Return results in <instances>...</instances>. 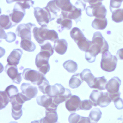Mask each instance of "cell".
Instances as JSON below:
<instances>
[{
	"label": "cell",
	"instance_id": "7bdbcfd3",
	"mask_svg": "<svg viewBox=\"0 0 123 123\" xmlns=\"http://www.w3.org/2000/svg\"><path fill=\"white\" fill-rule=\"evenodd\" d=\"M16 38V36L15 33L12 32H8L6 34L3 39H5L7 42L11 43L15 41Z\"/></svg>",
	"mask_w": 123,
	"mask_h": 123
},
{
	"label": "cell",
	"instance_id": "db71d44e",
	"mask_svg": "<svg viewBox=\"0 0 123 123\" xmlns=\"http://www.w3.org/2000/svg\"><path fill=\"white\" fill-rule=\"evenodd\" d=\"M77 1H81V0H77Z\"/></svg>",
	"mask_w": 123,
	"mask_h": 123
},
{
	"label": "cell",
	"instance_id": "30bf717a",
	"mask_svg": "<svg viewBox=\"0 0 123 123\" xmlns=\"http://www.w3.org/2000/svg\"><path fill=\"white\" fill-rule=\"evenodd\" d=\"M86 13L90 17L95 16L97 18H105L107 9L103 5L89 6L86 8Z\"/></svg>",
	"mask_w": 123,
	"mask_h": 123
},
{
	"label": "cell",
	"instance_id": "277c9868",
	"mask_svg": "<svg viewBox=\"0 0 123 123\" xmlns=\"http://www.w3.org/2000/svg\"><path fill=\"white\" fill-rule=\"evenodd\" d=\"M70 37L74 41L78 48L84 52L89 50L92 42L86 38L82 31L77 27H74L70 32Z\"/></svg>",
	"mask_w": 123,
	"mask_h": 123
},
{
	"label": "cell",
	"instance_id": "681fc988",
	"mask_svg": "<svg viewBox=\"0 0 123 123\" xmlns=\"http://www.w3.org/2000/svg\"><path fill=\"white\" fill-rule=\"evenodd\" d=\"M116 56L118 59L123 60V48H121L117 51Z\"/></svg>",
	"mask_w": 123,
	"mask_h": 123
},
{
	"label": "cell",
	"instance_id": "8992f818",
	"mask_svg": "<svg viewBox=\"0 0 123 123\" xmlns=\"http://www.w3.org/2000/svg\"><path fill=\"white\" fill-rule=\"evenodd\" d=\"M118 62V59L109 51L102 54L100 67L106 72H112L115 70Z\"/></svg>",
	"mask_w": 123,
	"mask_h": 123
},
{
	"label": "cell",
	"instance_id": "2e32d148",
	"mask_svg": "<svg viewBox=\"0 0 123 123\" xmlns=\"http://www.w3.org/2000/svg\"><path fill=\"white\" fill-rule=\"evenodd\" d=\"M22 93L30 100L35 98L38 93L37 88L32 84L28 83H23L21 86Z\"/></svg>",
	"mask_w": 123,
	"mask_h": 123
},
{
	"label": "cell",
	"instance_id": "7dc6e473",
	"mask_svg": "<svg viewBox=\"0 0 123 123\" xmlns=\"http://www.w3.org/2000/svg\"><path fill=\"white\" fill-rule=\"evenodd\" d=\"M86 4L85 3H84L83 2H81V1H78L75 3V6L78 8L81 9L82 10V11H84L85 7H86Z\"/></svg>",
	"mask_w": 123,
	"mask_h": 123
},
{
	"label": "cell",
	"instance_id": "11a10c76",
	"mask_svg": "<svg viewBox=\"0 0 123 123\" xmlns=\"http://www.w3.org/2000/svg\"></svg>",
	"mask_w": 123,
	"mask_h": 123
},
{
	"label": "cell",
	"instance_id": "8fae6325",
	"mask_svg": "<svg viewBox=\"0 0 123 123\" xmlns=\"http://www.w3.org/2000/svg\"><path fill=\"white\" fill-rule=\"evenodd\" d=\"M34 27H36V25L30 22L26 24H20L16 29V34L19 37H21V39H26L31 40V30Z\"/></svg>",
	"mask_w": 123,
	"mask_h": 123
},
{
	"label": "cell",
	"instance_id": "3957f363",
	"mask_svg": "<svg viewBox=\"0 0 123 123\" xmlns=\"http://www.w3.org/2000/svg\"><path fill=\"white\" fill-rule=\"evenodd\" d=\"M27 101H28V99L22 93H19L10 98V102L12 105V115L14 120H19L22 116V105Z\"/></svg>",
	"mask_w": 123,
	"mask_h": 123
},
{
	"label": "cell",
	"instance_id": "4fadbf2b",
	"mask_svg": "<svg viewBox=\"0 0 123 123\" xmlns=\"http://www.w3.org/2000/svg\"><path fill=\"white\" fill-rule=\"evenodd\" d=\"M92 42L95 44L100 50V53L103 54L109 50V45L107 41L102 36V34L97 32L94 34Z\"/></svg>",
	"mask_w": 123,
	"mask_h": 123
},
{
	"label": "cell",
	"instance_id": "d4e9b609",
	"mask_svg": "<svg viewBox=\"0 0 123 123\" xmlns=\"http://www.w3.org/2000/svg\"><path fill=\"white\" fill-rule=\"evenodd\" d=\"M17 24L13 22L9 15H1L0 16V26L1 28L5 29L8 30L12 28L15 26Z\"/></svg>",
	"mask_w": 123,
	"mask_h": 123
},
{
	"label": "cell",
	"instance_id": "f907efd6",
	"mask_svg": "<svg viewBox=\"0 0 123 123\" xmlns=\"http://www.w3.org/2000/svg\"><path fill=\"white\" fill-rule=\"evenodd\" d=\"M6 3L8 4H12V3L13 2H15V0H6Z\"/></svg>",
	"mask_w": 123,
	"mask_h": 123
},
{
	"label": "cell",
	"instance_id": "f35d334b",
	"mask_svg": "<svg viewBox=\"0 0 123 123\" xmlns=\"http://www.w3.org/2000/svg\"><path fill=\"white\" fill-rule=\"evenodd\" d=\"M49 87L50 85L49 82L45 77H44L42 82L38 85L39 91L43 94H47Z\"/></svg>",
	"mask_w": 123,
	"mask_h": 123
},
{
	"label": "cell",
	"instance_id": "60d3db41",
	"mask_svg": "<svg viewBox=\"0 0 123 123\" xmlns=\"http://www.w3.org/2000/svg\"><path fill=\"white\" fill-rule=\"evenodd\" d=\"M123 0H110L109 8L111 12H114L116 9H119L122 5Z\"/></svg>",
	"mask_w": 123,
	"mask_h": 123
},
{
	"label": "cell",
	"instance_id": "7a4b0ae2",
	"mask_svg": "<svg viewBox=\"0 0 123 123\" xmlns=\"http://www.w3.org/2000/svg\"><path fill=\"white\" fill-rule=\"evenodd\" d=\"M33 33L35 40L39 44H43L46 40L55 42L59 39L58 34L54 30H49L47 28L34 27Z\"/></svg>",
	"mask_w": 123,
	"mask_h": 123
},
{
	"label": "cell",
	"instance_id": "d6a6232c",
	"mask_svg": "<svg viewBox=\"0 0 123 123\" xmlns=\"http://www.w3.org/2000/svg\"><path fill=\"white\" fill-rule=\"evenodd\" d=\"M64 68L70 73H74L78 69V65L75 62L69 60L65 61L63 64Z\"/></svg>",
	"mask_w": 123,
	"mask_h": 123
},
{
	"label": "cell",
	"instance_id": "7402d4cb",
	"mask_svg": "<svg viewBox=\"0 0 123 123\" xmlns=\"http://www.w3.org/2000/svg\"><path fill=\"white\" fill-rule=\"evenodd\" d=\"M68 45V43L66 39H57L54 42V48L58 54L60 55H64L67 52Z\"/></svg>",
	"mask_w": 123,
	"mask_h": 123
},
{
	"label": "cell",
	"instance_id": "9c48e42d",
	"mask_svg": "<svg viewBox=\"0 0 123 123\" xmlns=\"http://www.w3.org/2000/svg\"><path fill=\"white\" fill-rule=\"evenodd\" d=\"M44 75L39 71L30 68L24 69L22 73V76L25 80L30 81L34 85L37 86L44 78Z\"/></svg>",
	"mask_w": 123,
	"mask_h": 123
},
{
	"label": "cell",
	"instance_id": "f5cc1de1",
	"mask_svg": "<svg viewBox=\"0 0 123 123\" xmlns=\"http://www.w3.org/2000/svg\"><path fill=\"white\" fill-rule=\"evenodd\" d=\"M9 123H18L16 122H10Z\"/></svg>",
	"mask_w": 123,
	"mask_h": 123
},
{
	"label": "cell",
	"instance_id": "cb8c5ba5",
	"mask_svg": "<svg viewBox=\"0 0 123 123\" xmlns=\"http://www.w3.org/2000/svg\"><path fill=\"white\" fill-rule=\"evenodd\" d=\"M56 3L58 7L61 9V12H65L71 11L74 7L70 3V0H56Z\"/></svg>",
	"mask_w": 123,
	"mask_h": 123
},
{
	"label": "cell",
	"instance_id": "f6af8a7d",
	"mask_svg": "<svg viewBox=\"0 0 123 123\" xmlns=\"http://www.w3.org/2000/svg\"><path fill=\"white\" fill-rule=\"evenodd\" d=\"M113 102L114 103L115 106L117 109L121 110L123 109V100L120 97L115 98Z\"/></svg>",
	"mask_w": 123,
	"mask_h": 123
},
{
	"label": "cell",
	"instance_id": "ab89813d",
	"mask_svg": "<svg viewBox=\"0 0 123 123\" xmlns=\"http://www.w3.org/2000/svg\"><path fill=\"white\" fill-rule=\"evenodd\" d=\"M93 106V103L90 100L85 99L82 100L79 105V110H89L92 108Z\"/></svg>",
	"mask_w": 123,
	"mask_h": 123
},
{
	"label": "cell",
	"instance_id": "1f68e13d",
	"mask_svg": "<svg viewBox=\"0 0 123 123\" xmlns=\"http://www.w3.org/2000/svg\"><path fill=\"white\" fill-rule=\"evenodd\" d=\"M102 112L98 108H94L90 112L89 117L92 123H97L101 119Z\"/></svg>",
	"mask_w": 123,
	"mask_h": 123
},
{
	"label": "cell",
	"instance_id": "ee69618b",
	"mask_svg": "<svg viewBox=\"0 0 123 123\" xmlns=\"http://www.w3.org/2000/svg\"><path fill=\"white\" fill-rule=\"evenodd\" d=\"M81 116L76 113L71 114L68 117V121L69 123H78L80 120Z\"/></svg>",
	"mask_w": 123,
	"mask_h": 123
},
{
	"label": "cell",
	"instance_id": "f1b7e54d",
	"mask_svg": "<svg viewBox=\"0 0 123 123\" xmlns=\"http://www.w3.org/2000/svg\"><path fill=\"white\" fill-rule=\"evenodd\" d=\"M83 82L80 74H76L71 77L69 81V87L71 89H76L81 85Z\"/></svg>",
	"mask_w": 123,
	"mask_h": 123
},
{
	"label": "cell",
	"instance_id": "d590c367",
	"mask_svg": "<svg viewBox=\"0 0 123 123\" xmlns=\"http://www.w3.org/2000/svg\"><path fill=\"white\" fill-rule=\"evenodd\" d=\"M5 92L7 94L8 97L11 98L13 97L16 96L17 94L19 93V90L17 87L14 85H11L8 86L5 90Z\"/></svg>",
	"mask_w": 123,
	"mask_h": 123
},
{
	"label": "cell",
	"instance_id": "c3c4849f",
	"mask_svg": "<svg viewBox=\"0 0 123 123\" xmlns=\"http://www.w3.org/2000/svg\"><path fill=\"white\" fill-rule=\"evenodd\" d=\"M78 123H92L89 117L81 116Z\"/></svg>",
	"mask_w": 123,
	"mask_h": 123
},
{
	"label": "cell",
	"instance_id": "b9f144b4",
	"mask_svg": "<svg viewBox=\"0 0 123 123\" xmlns=\"http://www.w3.org/2000/svg\"><path fill=\"white\" fill-rule=\"evenodd\" d=\"M15 2H18L25 9L32 7L35 3L33 0H15Z\"/></svg>",
	"mask_w": 123,
	"mask_h": 123
},
{
	"label": "cell",
	"instance_id": "4dcf8cb0",
	"mask_svg": "<svg viewBox=\"0 0 123 123\" xmlns=\"http://www.w3.org/2000/svg\"><path fill=\"white\" fill-rule=\"evenodd\" d=\"M107 83V79L105 76L96 77L93 88L98 89L99 90H104L106 89V85Z\"/></svg>",
	"mask_w": 123,
	"mask_h": 123
},
{
	"label": "cell",
	"instance_id": "83f0119b",
	"mask_svg": "<svg viewBox=\"0 0 123 123\" xmlns=\"http://www.w3.org/2000/svg\"><path fill=\"white\" fill-rule=\"evenodd\" d=\"M107 25V19L105 18L96 17L92 23V27L96 30H104Z\"/></svg>",
	"mask_w": 123,
	"mask_h": 123
},
{
	"label": "cell",
	"instance_id": "5b68a950",
	"mask_svg": "<svg viewBox=\"0 0 123 123\" xmlns=\"http://www.w3.org/2000/svg\"><path fill=\"white\" fill-rule=\"evenodd\" d=\"M34 14L37 22L42 27L47 28L48 24L54 20L46 7H35Z\"/></svg>",
	"mask_w": 123,
	"mask_h": 123
},
{
	"label": "cell",
	"instance_id": "5bb4252c",
	"mask_svg": "<svg viewBox=\"0 0 123 123\" xmlns=\"http://www.w3.org/2000/svg\"><path fill=\"white\" fill-rule=\"evenodd\" d=\"M26 14V9L18 2H17L14 5L12 12L9 14L12 21L15 24L19 23L23 20V17Z\"/></svg>",
	"mask_w": 123,
	"mask_h": 123
},
{
	"label": "cell",
	"instance_id": "e575fe53",
	"mask_svg": "<svg viewBox=\"0 0 123 123\" xmlns=\"http://www.w3.org/2000/svg\"><path fill=\"white\" fill-rule=\"evenodd\" d=\"M0 108L2 109L5 108L10 101V98L5 91H0Z\"/></svg>",
	"mask_w": 123,
	"mask_h": 123
},
{
	"label": "cell",
	"instance_id": "f546056e",
	"mask_svg": "<svg viewBox=\"0 0 123 123\" xmlns=\"http://www.w3.org/2000/svg\"><path fill=\"white\" fill-rule=\"evenodd\" d=\"M20 47H21L24 50L27 51V52H34L36 50V44L29 39H21L20 43Z\"/></svg>",
	"mask_w": 123,
	"mask_h": 123
},
{
	"label": "cell",
	"instance_id": "ac0fdd59",
	"mask_svg": "<svg viewBox=\"0 0 123 123\" xmlns=\"http://www.w3.org/2000/svg\"><path fill=\"white\" fill-rule=\"evenodd\" d=\"M23 54V51L20 49H14L10 54L7 59V62L9 65L17 66Z\"/></svg>",
	"mask_w": 123,
	"mask_h": 123
},
{
	"label": "cell",
	"instance_id": "8d00e7d4",
	"mask_svg": "<svg viewBox=\"0 0 123 123\" xmlns=\"http://www.w3.org/2000/svg\"><path fill=\"white\" fill-rule=\"evenodd\" d=\"M40 46V51L45 52L50 54L52 56L54 53V46H53L49 42H47L43 44H39Z\"/></svg>",
	"mask_w": 123,
	"mask_h": 123
},
{
	"label": "cell",
	"instance_id": "816d5d0a",
	"mask_svg": "<svg viewBox=\"0 0 123 123\" xmlns=\"http://www.w3.org/2000/svg\"><path fill=\"white\" fill-rule=\"evenodd\" d=\"M31 123H40V120L39 121H34L31 122Z\"/></svg>",
	"mask_w": 123,
	"mask_h": 123
},
{
	"label": "cell",
	"instance_id": "44dd1931",
	"mask_svg": "<svg viewBox=\"0 0 123 123\" xmlns=\"http://www.w3.org/2000/svg\"><path fill=\"white\" fill-rule=\"evenodd\" d=\"M80 74L82 80L86 82L90 88H93L96 77L92 73L91 71L89 69H85Z\"/></svg>",
	"mask_w": 123,
	"mask_h": 123
},
{
	"label": "cell",
	"instance_id": "e0dca14e",
	"mask_svg": "<svg viewBox=\"0 0 123 123\" xmlns=\"http://www.w3.org/2000/svg\"><path fill=\"white\" fill-rule=\"evenodd\" d=\"M81 101V99L78 96L76 95L71 96L66 101V107L69 112L73 113L79 110V105Z\"/></svg>",
	"mask_w": 123,
	"mask_h": 123
},
{
	"label": "cell",
	"instance_id": "484cf974",
	"mask_svg": "<svg viewBox=\"0 0 123 123\" xmlns=\"http://www.w3.org/2000/svg\"><path fill=\"white\" fill-rule=\"evenodd\" d=\"M112 101L111 98L108 92H102L101 95L98 99L97 105L100 107L104 108L107 107Z\"/></svg>",
	"mask_w": 123,
	"mask_h": 123
},
{
	"label": "cell",
	"instance_id": "6da1fadb",
	"mask_svg": "<svg viewBox=\"0 0 123 123\" xmlns=\"http://www.w3.org/2000/svg\"><path fill=\"white\" fill-rule=\"evenodd\" d=\"M46 95L52 97L54 104L57 105L67 100L72 96L70 90L58 83L52 86L50 85Z\"/></svg>",
	"mask_w": 123,
	"mask_h": 123
},
{
	"label": "cell",
	"instance_id": "74e56055",
	"mask_svg": "<svg viewBox=\"0 0 123 123\" xmlns=\"http://www.w3.org/2000/svg\"><path fill=\"white\" fill-rule=\"evenodd\" d=\"M101 93L102 92H100L98 90H93L92 91L89 97V99L93 103L94 106L96 107L98 106L97 105V102Z\"/></svg>",
	"mask_w": 123,
	"mask_h": 123
},
{
	"label": "cell",
	"instance_id": "9a60e30c",
	"mask_svg": "<svg viewBox=\"0 0 123 123\" xmlns=\"http://www.w3.org/2000/svg\"><path fill=\"white\" fill-rule=\"evenodd\" d=\"M5 72L8 77L11 78L13 82L19 84L22 80V73L18 72L17 66H12L7 64L6 66Z\"/></svg>",
	"mask_w": 123,
	"mask_h": 123
},
{
	"label": "cell",
	"instance_id": "bcb514c9",
	"mask_svg": "<svg viewBox=\"0 0 123 123\" xmlns=\"http://www.w3.org/2000/svg\"><path fill=\"white\" fill-rule=\"evenodd\" d=\"M104 0H83L84 2L89 3L91 6L102 5V2Z\"/></svg>",
	"mask_w": 123,
	"mask_h": 123
},
{
	"label": "cell",
	"instance_id": "52a82bcc",
	"mask_svg": "<svg viewBox=\"0 0 123 123\" xmlns=\"http://www.w3.org/2000/svg\"><path fill=\"white\" fill-rule=\"evenodd\" d=\"M51 55L45 52H40L37 55L35 60V64L39 72L45 75L50 69L49 60Z\"/></svg>",
	"mask_w": 123,
	"mask_h": 123
},
{
	"label": "cell",
	"instance_id": "9f6ffc18",
	"mask_svg": "<svg viewBox=\"0 0 123 123\" xmlns=\"http://www.w3.org/2000/svg\"></svg>",
	"mask_w": 123,
	"mask_h": 123
},
{
	"label": "cell",
	"instance_id": "ba28073f",
	"mask_svg": "<svg viewBox=\"0 0 123 123\" xmlns=\"http://www.w3.org/2000/svg\"><path fill=\"white\" fill-rule=\"evenodd\" d=\"M121 80L117 76L111 78L106 85V89L111 99L113 101L115 98L120 97L121 93L119 92Z\"/></svg>",
	"mask_w": 123,
	"mask_h": 123
},
{
	"label": "cell",
	"instance_id": "836d02e7",
	"mask_svg": "<svg viewBox=\"0 0 123 123\" xmlns=\"http://www.w3.org/2000/svg\"><path fill=\"white\" fill-rule=\"evenodd\" d=\"M112 14V19L116 23H120L123 21V9H116L113 12Z\"/></svg>",
	"mask_w": 123,
	"mask_h": 123
},
{
	"label": "cell",
	"instance_id": "603a6c76",
	"mask_svg": "<svg viewBox=\"0 0 123 123\" xmlns=\"http://www.w3.org/2000/svg\"><path fill=\"white\" fill-rule=\"evenodd\" d=\"M58 120V116L56 111H45V116L40 120V123H56Z\"/></svg>",
	"mask_w": 123,
	"mask_h": 123
},
{
	"label": "cell",
	"instance_id": "d6986e66",
	"mask_svg": "<svg viewBox=\"0 0 123 123\" xmlns=\"http://www.w3.org/2000/svg\"><path fill=\"white\" fill-rule=\"evenodd\" d=\"M82 10L74 6L72 11L68 12H61V14L64 18H68L70 20H74L76 23L81 21L82 16Z\"/></svg>",
	"mask_w": 123,
	"mask_h": 123
},
{
	"label": "cell",
	"instance_id": "4316f807",
	"mask_svg": "<svg viewBox=\"0 0 123 123\" xmlns=\"http://www.w3.org/2000/svg\"><path fill=\"white\" fill-rule=\"evenodd\" d=\"M50 13L52 15L54 19L56 18L57 17H59L61 14H59L61 12V9L59 8L56 5V0L51 1L48 3L46 6Z\"/></svg>",
	"mask_w": 123,
	"mask_h": 123
},
{
	"label": "cell",
	"instance_id": "7c38bea8",
	"mask_svg": "<svg viewBox=\"0 0 123 123\" xmlns=\"http://www.w3.org/2000/svg\"><path fill=\"white\" fill-rule=\"evenodd\" d=\"M36 100L37 104L44 107L46 110L56 111L57 109L58 105L54 104L52 98L47 95L37 97Z\"/></svg>",
	"mask_w": 123,
	"mask_h": 123
},
{
	"label": "cell",
	"instance_id": "ffe728a7",
	"mask_svg": "<svg viewBox=\"0 0 123 123\" xmlns=\"http://www.w3.org/2000/svg\"><path fill=\"white\" fill-rule=\"evenodd\" d=\"M56 22L60 25L58 28L59 32H62L65 29L69 30L73 26L72 20L67 18H64L62 14L59 16V18L57 19Z\"/></svg>",
	"mask_w": 123,
	"mask_h": 123
}]
</instances>
